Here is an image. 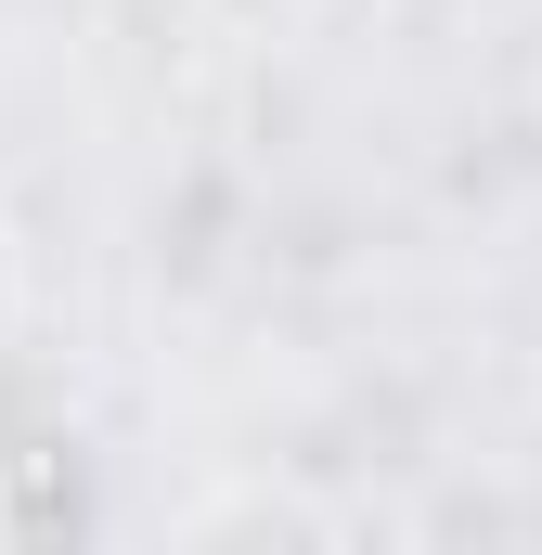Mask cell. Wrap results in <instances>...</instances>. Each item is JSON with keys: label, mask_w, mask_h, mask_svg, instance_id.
I'll return each mask as SVG.
<instances>
[{"label": "cell", "mask_w": 542, "mask_h": 555, "mask_svg": "<svg viewBox=\"0 0 542 555\" xmlns=\"http://www.w3.org/2000/svg\"><path fill=\"white\" fill-rule=\"evenodd\" d=\"M13 297H26V284H13V233H0V323H13Z\"/></svg>", "instance_id": "1"}]
</instances>
